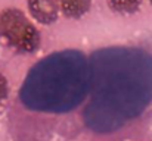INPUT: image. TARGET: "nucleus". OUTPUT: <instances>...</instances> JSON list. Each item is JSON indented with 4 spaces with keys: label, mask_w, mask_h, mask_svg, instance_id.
<instances>
[{
    "label": "nucleus",
    "mask_w": 152,
    "mask_h": 141,
    "mask_svg": "<svg viewBox=\"0 0 152 141\" xmlns=\"http://www.w3.org/2000/svg\"><path fill=\"white\" fill-rule=\"evenodd\" d=\"M143 0H108V6L112 12L120 15H134L140 10Z\"/></svg>",
    "instance_id": "nucleus-6"
},
{
    "label": "nucleus",
    "mask_w": 152,
    "mask_h": 141,
    "mask_svg": "<svg viewBox=\"0 0 152 141\" xmlns=\"http://www.w3.org/2000/svg\"><path fill=\"white\" fill-rule=\"evenodd\" d=\"M148 1H149V3H151V4H152V0H148Z\"/></svg>",
    "instance_id": "nucleus-8"
},
{
    "label": "nucleus",
    "mask_w": 152,
    "mask_h": 141,
    "mask_svg": "<svg viewBox=\"0 0 152 141\" xmlns=\"http://www.w3.org/2000/svg\"><path fill=\"white\" fill-rule=\"evenodd\" d=\"M90 85L80 107L83 129L114 137L152 106V51L142 46L102 47L89 54Z\"/></svg>",
    "instance_id": "nucleus-1"
},
{
    "label": "nucleus",
    "mask_w": 152,
    "mask_h": 141,
    "mask_svg": "<svg viewBox=\"0 0 152 141\" xmlns=\"http://www.w3.org/2000/svg\"><path fill=\"white\" fill-rule=\"evenodd\" d=\"M61 13L68 19L83 18L92 7V0H58Z\"/></svg>",
    "instance_id": "nucleus-5"
},
{
    "label": "nucleus",
    "mask_w": 152,
    "mask_h": 141,
    "mask_svg": "<svg viewBox=\"0 0 152 141\" xmlns=\"http://www.w3.org/2000/svg\"><path fill=\"white\" fill-rule=\"evenodd\" d=\"M90 85L89 56L75 48L53 51L25 75L16 106L31 115L66 116L83 106Z\"/></svg>",
    "instance_id": "nucleus-2"
},
{
    "label": "nucleus",
    "mask_w": 152,
    "mask_h": 141,
    "mask_svg": "<svg viewBox=\"0 0 152 141\" xmlns=\"http://www.w3.org/2000/svg\"><path fill=\"white\" fill-rule=\"evenodd\" d=\"M7 98H9V82H7L6 77L0 72V113L6 107Z\"/></svg>",
    "instance_id": "nucleus-7"
},
{
    "label": "nucleus",
    "mask_w": 152,
    "mask_h": 141,
    "mask_svg": "<svg viewBox=\"0 0 152 141\" xmlns=\"http://www.w3.org/2000/svg\"><path fill=\"white\" fill-rule=\"evenodd\" d=\"M40 44V31L21 9L4 7L0 10V46L13 53L31 54Z\"/></svg>",
    "instance_id": "nucleus-3"
},
{
    "label": "nucleus",
    "mask_w": 152,
    "mask_h": 141,
    "mask_svg": "<svg viewBox=\"0 0 152 141\" xmlns=\"http://www.w3.org/2000/svg\"><path fill=\"white\" fill-rule=\"evenodd\" d=\"M27 7L31 18L42 25L55 24L61 13L58 0H28Z\"/></svg>",
    "instance_id": "nucleus-4"
}]
</instances>
